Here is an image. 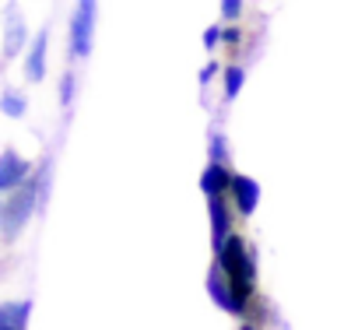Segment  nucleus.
Returning a JSON list of instances; mask_svg holds the SVG:
<instances>
[{"label":"nucleus","instance_id":"f257e3e1","mask_svg":"<svg viewBox=\"0 0 358 330\" xmlns=\"http://www.w3.org/2000/svg\"><path fill=\"white\" fill-rule=\"evenodd\" d=\"M218 267H222L229 288L236 292V299L250 309V295H253V281H257V260L239 236H229V243L218 253Z\"/></svg>","mask_w":358,"mask_h":330},{"label":"nucleus","instance_id":"f03ea898","mask_svg":"<svg viewBox=\"0 0 358 330\" xmlns=\"http://www.w3.org/2000/svg\"><path fill=\"white\" fill-rule=\"evenodd\" d=\"M43 204V194H39V180L32 176L29 183H22L15 194L4 197V208H0V236H4V243H15L18 232L29 225L32 211Z\"/></svg>","mask_w":358,"mask_h":330},{"label":"nucleus","instance_id":"7ed1b4c3","mask_svg":"<svg viewBox=\"0 0 358 330\" xmlns=\"http://www.w3.org/2000/svg\"><path fill=\"white\" fill-rule=\"evenodd\" d=\"M92 32H95V4L81 0L74 8V22H71V50L78 60L92 53Z\"/></svg>","mask_w":358,"mask_h":330},{"label":"nucleus","instance_id":"20e7f679","mask_svg":"<svg viewBox=\"0 0 358 330\" xmlns=\"http://www.w3.org/2000/svg\"><path fill=\"white\" fill-rule=\"evenodd\" d=\"M32 180V165L15 151V148H4V155H0V190L4 194H15L22 183Z\"/></svg>","mask_w":358,"mask_h":330},{"label":"nucleus","instance_id":"39448f33","mask_svg":"<svg viewBox=\"0 0 358 330\" xmlns=\"http://www.w3.org/2000/svg\"><path fill=\"white\" fill-rule=\"evenodd\" d=\"M208 292H211V299H215L225 313H232V316H246V313H250V309L236 299V292L229 288V281H225V274H222L218 264H215V271L208 274Z\"/></svg>","mask_w":358,"mask_h":330},{"label":"nucleus","instance_id":"423d86ee","mask_svg":"<svg viewBox=\"0 0 358 330\" xmlns=\"http://www.w3.org/2000/svg\"><path fill=\"white\" fill-rule=\"evenodd\" d=\"M232 173L225 169V165H208V169H204V176H201V190L208 194V201H218V197H229L232 194Z\"/></svg>","mask_w":358,"mask_h":330},{"label":"nucleus","instance_id":"0eeeda50","mask_svg":"<svg viewBox=\"0 0 358 330\" xmlns=\"http://www.w3.org/2000/svg\"><path fill=\"white\" fill-rule=\"evenodd\" d=\"M229 197L236 201L239 215H243V218H250V215L257 211V204H260V183H257V180H250V176H236V180H232V194H229Z\"/></svg>","mask_w":358,"mask_h":330},{"label":"nucleus","instance_id":"6e6552de","mask_svg":"<svg viewBox=\"0 0 358 330\" xmlns=\"http://www.w3.org/2000/svg\"><path fill=\"white\" fill-rule=\"evenodd\" d=\"M46 46H50V32L43 29V32L32 39L29 57H25V74H29V81H43V78H46Z\"/></svg>","mask_w":358,"mask_h":330},{"label":"nucleus","instance_id":"1a4fd4ad","mask_svg":"<svg viewBox=\"0 0 358 330\" xmlns=\"http://www.w3.org/2000/svg\"><path fill=\"white\" fill-rule=\"evenodd\" d=\"M208 208H211V232H215V257L222 253V246L229 243V225H232V218H229V208H225V197H218V201H208Z\"/></svg>","mask_w":358,"mask_h":330},{"label":"nucleus","instance_id":"9d476101","mask_svg":"<svg viewBox=\"0 0 358 330\" xmlns=\"http://www.w3.org/2000/svg\"><path fill=\"white\" fill-rule=\"evenodd\" d=\"M32 316V302H8L0 306V330H25Z\"/></svg>","mask_w":358,"mask_h":330},{"label":"nucleus","instance_id":"9b49d317","mask_svg":"<svg viewBox=\"0 0 358 330\" xmlns=\"http://www.w3.org/2000/svg\"><path fill=\"white\" fill-rule=\"evenodd\" d=\"M25 46V29L15 15V8H8V39H4V60H11L18 50Z\"/></svg>","mask_w":358,"mask_h":330},{"label":"nucleus","instance_id":"f8f14e48","mask_svg":"<svg viewBox=\"0 0 358 330\" xmlns=\"http://www.w3.org/2000/svg\"><path fill=\"white\" fill-rule=\"evenodd\" d=\"M0 109H4L8 116H15V120H18V116H22V113H25L29 106H25V95H22V92L8 88L4 95H0Z\"/></svg>","mask_w":358,"mask_h":330},{"label":"nucleus","instance_id":"ddd939ff","mask_svg":"<svg viewBox=\"0 0 358 330\" xmlns=\"http://www.w3.org/2000/svg\"><path fill=\"white\" fill-rule=\"evenodd\" d=\"M243 81H246V71L243 67H225V99H236L243 92Z\"/></svg>","mask_w":358,"mask_h":330},{"label":"nucleus","instance_id":"4468645a","mask_svg":"<svg viewBox=\"0 0 358 330\" xmlns=\"http://www.w3.org/2000/svg\"><path fill=\"white\" fill-rule=\"evenodd\" d=\"M74 81H78L74 74H64L60 78V102L64 106H71V99H74Z\"/></svg>","mask_w":358,"mask_h":330},{"label":"nucleus","instance_id":"2eb2a0df","mask_svg":"<svg viewBox=\"0 0 358 330\" xmlns=\"http://www.w3.org/2000/svg\"><path fill=\"white\" fill-rule=\"evenodd\" d=\"M222 158H225V137L215 130V134H211V162L222 165Z\"/></svg>","mask_w":358,"mask_h":330},{"label":"nucleus","instance_id":"dca6fc26","mask_svg":"<svg viewBox=\"0 0 358 330\" xmlns=\"http://www.w3.org/2000/svg\"><path fill=\"white\" fill-rule=\"evenodd\" d=\"M239 15H243V4H239V0H225V4H222V18L236 22Z\"/></svg>","mask_w":358,"mask_h":330},{"label":"nucleus","instance_id":"f3484780","mask_svg":"<svg viewBox=\"0 0 358 330\" xmlns=\"http://www.w3.org/2000/svg\"><path fill=\"white\" fill-rule=\"evenodd\" d=\"M218 39H222V29H208V32H204V46H208V50H215Z\"/></svg>","mask_w":358,"mask_h":330},{"label":"nucleus","instance_id":"a211bd4d","mask_svg":"<svg viewBox=\"0 0 358 330\" xmlns=\"http://www.w3.org/2000/svg\"><path fill=\"white\" fill-rule=\"evenodd\" d=\"M215 74H218V64H208V67L201 71V85H208V81H211Z\"/></svg>","mask_w":358,"mask_h":330},{"label":"nucleus","instance_id":"6ab92c4d","mask_svg":"<svg viewBox=\"0 0 358 330\" xmlns=\"http://www.w3.org/2000/svg\"><path fill=\"white\" fill-rule=\"evenodd\" d=\"M222 39H225V43H236V39H239V29H222Z\"/></svg>","mask_w":358,"mask_h":330},{"label":"nucleus","instance_id":"aec40b11","mask_svg":"<svg viewBox=\"0 0 358 330\" xmlns=\"http://www.w3.org/2000/svg\"><path fill=\"white\" fill-rule=\"evenodd\" d=\"M239 330H257V327H253V323H243V327H239Z\"/></svg>","mask_w":358,"mask_h":330}]
</instances>
